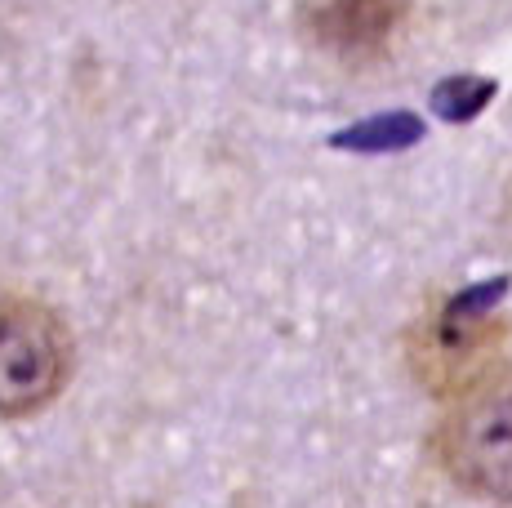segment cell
<instances>
[{
  "instance_id": "cell-6",
  "label": "cell",
  "mask_w": 512,
  "mask_h": 508,
  "mask_svg": "<svg viewBox=\"0 0 512 508\" xmlns=\"http://www.w3.org/2000/svg\"><path fill=\"white\" fill-rule=\"evenodd\" d=\"M499 85L486 81V76H450V81H441L437 90H432V112L441 116V121H455L464 125L472 116L486 112V103L495 99Z\"/></svg>"
},
{
  "instance_id": "cell-2",
  "label": "cell",
  "mask_w": 512,
  "mask_h": 508,
  "mask_svg": "<svg viewBox=\"0 0 512 508\" xmlns=\"http://www.w3.org/2000/svg\"><path fill=\"white\" fill-rule=\"evenodd\" d=\"M504 290L508 281H481L450 304H441L406 339V361L428 393L459 397L490 366H499L495 357L504 344V321H495V304Z\"/></svg>"
},
{
  "instance_id": "cell-5",
  "label": "cell",
  "mask_w": 512,
  "mask_h": 508,
  "mask_svg": "<svg viewBox=\"0 0 512 508\" xmlns=\"http://www.w3.org/2000/svg\"><path fill=\"white\" fill-rule=\"evenodd\" d=\"M423 134V121L410 112H392V116H374L361 121L352 130L334 134V148H352V152H392V148H410Z\"/></svg>"
},
{
  "instance_id": "cell-4",
  "label": "cell",
  "mask_w": 512,
  "mask_h": 508,
  "mask_svg": "<svg viewBox=\"0 0 512 508\" xmlns=\"http://www.w3.org/2000/svg\"><path fill=\"white\" fill-rule=\"evenodd\" d=\"M410 0H308L303 32L339 58H374L406 27Z\"/></svg>"
},
{
  "instance_id": "cell-1",
  "label": "cell",
  "mask_w": 512,
  "mask_h": 508,
  "mask_svg": "<svg viewBox=\"0 0 512 508\" xmlns=\"http://www.w3.org/2000/svg\"><path fill=\"white\" fill-rule=\"evenodd\" d=\"M432 455L464 491L512 508V361L455 397L432 433Z\"/></svg>"
},
{
  "instance_id": "cell-3",
  "label": "cell",
  "mask_w": 512,
  "mask_h": 508,
  "mask_svg": "<svg viewBox=\"0 0 512 508\" xmlns=\"http://www.w3.org/2000/svg\"><path fill=\"white\" fill-rule=\"evenodd\" d=\"M72 375V335L63 317L36 299L0 304V419L36 415Z\"/></svg>"
}]
</instances>
